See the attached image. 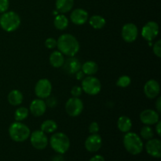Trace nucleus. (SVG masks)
<instances>
[{"instance_id":"34","label":"nucleus","mask_w":161,"mask_h":161,"mask_svg":"<svg viewBox=\"0 0 161 161\" xmlns=\"http://www.w3.org/2000/svg\"><path fill=\"white\" fill-rule=\"evenodd\" d=\"M9 0H0V13L6 12L9 9Z\"/></svg>"},{"instance_id":"2","label":"nucleus","mask_w":161,"mask_h":161,"mask_svg":"<svg viewBox=\"0 0 161 161\" xmlns=\"http://www.w3.org/2000/svg\"><path fill=\"white\" fill-rule=\"evenodd\" d=\"M124 146L126 150L131 155H138L143 150L142 138L134 132H127L124 137Z\"/></svg>"},{"instance_id":"6","label":"nucleus","mask_w":161,"mask_h":161,"mask_svg":"<svg viewBox=\"0 0 161 161\" xmlns=\"http://www.w3.org/2000/svg\"><path fill=\"white\" fill-rule=\"evenodd\" d=\"M81 87L86 94L94 96L100 93L102 90V83L100 80L94 75H87L82 80Z\"/></svg>"},{"instance_id":"36","label":"nucleus","mask_w":161,"mask_h":161,"mask_svg":"<svg viewBox=\"0 0 161 161\" xmlns=\"http://www.w3.org/2000/svg\"><path fill=\"white\" fill-rule=\"evenodd\" d=\"M75 75V78H76L78 80H82L85 77V74L83 73V71H82L81 69H80V71H78Z\"/></svg>"},{"instance_id":"14","label":"nucleus","mask_w":161,"mask_h":161,"mask_svg":"<svg viewBox=\"0 0 161 161\" xmlns=\"http://www.w3.org/2000/svg\"><path fill=\"white\" fill-rule=\"evenodd\" d=\"M160 83L155 80H149L144 86V93L149 99H154L160 94Z\"/></svg>"},{"instance_id":"15","label":"nucleus","mask_w":161,"mask_h":161,"mask_svg":"<svg viewBox=\"0 0 161 161\" xmlns=\"http://www.w3.org/2000/svg\"><path fill=\"white\" fill-rule=\"evenodd\" d=\"M146 150L149 155L155 158L161 157V142L158 138H151L146 144Z\"/></svg>"},{"instance_id":"26","label":"nucleus","mask_w":161,"mask_h":161,"mask_svg":"<svg viewBox=\"0 0 161 161\" xmlns=\"http://www.w3.org/2000/svg\"><path fill=\"white\" fill-rule=\"evenodd\" d=\"M58 129V124L53 119H47L43 121L40 126V130L46 134L54 133Z\"/></svg>"},{"instance_id":"33","label":"nucleus","mask_w":161,"mask_h":161,"mask_svg":"<svg viewBox=\"0 0 161 161\" xmlns=\"http://www.w3.org/2000/svg\"><path fill=\"white\" fill-rule=\"evenodd\" d=\"M82 92H83V90L80 86H74L71 90V94L72 95V97H79L80 96H81Z\"/></svg>"},{"instance_id":"17","label":"nucleus","mask_w":161,"mask_h":161,"mask_svg":"<svg viewBox=\"0 0 161 161\" xmlns=\"http://www.w3.org/2000/svg\"><path fill=\"white\" fill-rule=\"evenodd\" d=\"M47 106L45 101L41 98L34 99L30 104L29 111L34 116H42L47 111Z\"/></svg>"},{"instance_id":"22","label":"nucleus","mask_w":161,"mask_h":161,"mask_svg":"<svg viewBox=\"0 0 161 161\" xmlns=\"http://www.w3.org/2000/svg\"><path fill=\"white\" fill-rule=\"evenodd\" d=\"M117 127L123 133H127L131 130L132 121L128 116H121L117 120Z\"/></svg>"},{"instance_id":"32","label":"nucleus","mask_w":161,"mask_h":161,"mask_svg":"<svg viewBox=\"0 0 161 161\" xmlns=\"http://www.w3.org/2000/svg\"><path fill=\"white\" fill-rule=\"evenodd\" d=\"M45 47L47 49H53L57 47V40L53 38H48L45 41Z\"/></svg>"},{"instance_id":"8","label":"nucleus","mask_w":161,"mask_h":161,"mask_svg":"<svg viewBox=\"0 0 161 161\" xmlns=\"http://www.w3.org/2000/svg\"><path fill=\"white\" fill-rule=\"evenodd\" d=\"M52 92V84L48 79H40L35 86V94L38 98L46 99L50 96Z\"/></svg>"},{"instance_id":"28","label":"nucleus","mask_w":161,"mask_h":161,"mask_svg":"<svg viewBox=\"0 0 161 161\" xmlns=\"http://www.w3.org/2000/svg\"><path fill=\"white\" fill-rule=\"evenodd\" d=\"M154 132L153 129L151 128L150 126L145 125L140 130V137L142 138L143 139L149 140L153 138Z\"/></svg>"},{"instance_id":"4","label":"nucleus","mask_w":161,"mask_h":161,"mask_svg":"<svg viewBox=\"0 0 161 161\" xmlns=\"http://www.w3.org/2000/svg\"><path fill=\"white\" fill-rule=\"evenodd\" d=\"M20 17L14 11H6L0 17V26L7 32H13L19 28Z\"/></svg>"},{"instance_id":"10","label":"nucleus","mask_w":161,"mask_h":161,"mask_svg":"<svg viewBox=\"0 0 161 161\" xmlns=\"http://www.w3.org/2000/svg\"><path fill=\"white\" fill-rule=\"evenodd\" d=\"M159 25L156 21H149L143 26L142 29V36L148 42H152L159 34Z\"/></svg>"},{"instance_id":"18","label":"nucleus","mask_w":161,"mask_h":161,"mask_svg":"<svg viewBox=\"0 0 161 161\" xmlns=\"http://www.w3.org/2000/svg\"><path fill=\"white\" fill-rule=\"evenodd\" d=\"M89 19L88 13L85 9L78 8L71 13L70 20L75 25H83Z\"/></svg>"},{"instance_id":"38","label":"nucleus","mask_w":161,"mask_h":161,"mask_svg":"<svg viewBox=\"0 0 161 161\" xmlns=\"http://www.w3.org/2000/svg\"><path fill=\"white\" fill-rule=\"evenodd\" d=\"M89 161H105V158L101 155H95L91 158Z\"/></svg>"},{"instance_id":"24","label":"nucleus","mask_w":161,"mask_h":161,"mask_svg":"<svg viewBox=\"0 0 161 161\" xmlns=\"http://www.w3.org/2000/svg\"><path fill=\"white\" fill-rule=\"evenodd\" d=\"M53 25L58 30L63 31L69 26V19L64 14H58L53 20Z\"/></svg>"},{"instance_id":"29","label":"nucleus","mask_w":161,"mask_h":161,"mask_svg":"<svg viewBox=\"0 0 161 161\" xmlns=\"http://www.w3.org/2000/svg\"><path fill=\"white\" fill-rule=\"evenodd\" d=\"M131 83V79L128 75H121L119 79H118L117 82H116V85L119 87L126 88L129 86Z\"/></svg>"},{"instance_id":"37","label":"nucleus","mask_w":161,"mask_h":161,"mask_svg":"<svg viewBox=\"0 0 161 161\" xmlns=\"http://www.w3.org/2000/svg\"><path fill=\"white\" fill-rule=\"evenodd\" d=\"M156 109L157 113H161V97H158L156 102Z\"/></svg>"},{"instance_id":"11","label":"nucleus","mask_w":161,"mask_h":161,"mask_svg":"<svg viewBox=\"0 0 161 161\" xmlns=\"http://www.w3.org/2000/svg\"><path fill=\"white\" fill-rule=\"evenodd\" d=\"M138 27L133 23L126 24L123 26L122 30H121V36L123 39L128 43L135 42L138 38Z\"/></svg>"},{"instance_id":"12","label":"nucleus","mask_w":161,"mask_h":161,"mask_svg":"<svg viewBox=\"0 0 161 161\" xmlns=\"http://www.w3.org/2000/svg\"><path fill=\"white\" fill-rule=\"evenodd\" d=\"M139 117L143 124L152 126L160 120V113L153 109H145L140 113Z\"/></svg>"},{"instance_id":"1","label":"nucleus","mask_w":161,"mask_h":161,"mask_svg":"<svg viewBox=\"0 0 161 161\" xmlns=\"http://www.w3.org/2000/svg\"><path fill=\"white\" fill-rule=\"evenodd\" d=\"M57 47L63 55L67 57H75L80 48L78 39L72 34L65 33L57 40Z\"/></svg>"},{"instance_id":"25","label":"nucleus","mask_w":161,"mask_h":161,"mask_svg":"<svg viewBox=\"0 0 161 161\" xmlns=\"http://www.w3.org/2000/svg\"><path fill=\"white\" fill-rule=\"evenodd\" d=\"M89 24L94 29H102L105 27L106 20L102 16L94 15L90 17Z\"/></svg>"},{"instance_id":"19","label":"nucleus","mask_w":161,"mask_h":161,"mask_svg":"<svg viewBox=\"0 0 161 161\" xmlns=\"http://www.w3.org/2000/svg\"><path fill=\"white\" fill-rule=\"evenodd\" d=\"M74 6V0H56L55 6L58 13L64 14L72 9Z\"/></svg>"},{"instance_id":"31","label":"nucleus","mask_w":161,"mask_h":161,"mask_svg":"<svg viewBox=\"0 0 161 161\" xmlns=\"http://www.w3.org/2000/svg\"><path fill=\"white\" fill-rule=\"evenodd\" d=\"M45 102L47 106L50 107V108H54L58 105V100L56 99V97H50V96L46 98Z\"/></svg>"},{"instance_id":"27","label":"nucleus","mask_w":161,"mask_h":161,"mask_svg":"<svg viewBox=\"0 0 161 161\" xmlns=\"http://www.w3.org/2000/svg\"><path fill=\"white\" fill-rule=\"evenodd\" d=\"M28 114H29V110L28 108L25 107H19L14 113V118L16 121L21 122L28 118Z\"/></svg>"},{"instance_id":"5","label":"nucleus","mask_w":161,"mask_h":161,"mask_svg":"<svg viewBox=\"0 0 161 161\" xmlns=\"http://www.w3.org/2000/svg\"><path fill=\"white\" fill-rule=\"evenodd\" d=\"M50 145L55 152L62 155L69 149L70 140L64 133L56 132L50 137Z\"/></svg>"},{"instance_id":"23","label":"nucleus","mask_w":161,"mask_h":161,"mask_svg":"<svg viewBox=\"0 0 161 161\" xmlns=\"http://www.w3.org/2000/svg\"><path fill=\"white\" fill-rule=\"evenodd\" d=\"M81 70L86 75H94L98 71V64L93 61H88L81 65Z\"/></svg>"},{"instance_id":"13","label":"nucleus","mask_w":161,"mask_h":161,"mask_svg":"<svg viewBox=\"0 0 161 161\" xmlns=\"http://www.w3.org/2000/svg\"><path fill=\"white\" fill-rule=\"evenodd\" d=\"M102 145V138L98 134H91L85 141V148L90 153L97 152Z\"/></svg>"},{"instance_id":"9","label":"nucleus","mask_w":161,"mask_h":161,"mask_svg":"<svg viewBox=\"0 0 161 161\" xmlns=\"http://www.w3.org/2000/svg\"><path fill=\"white\" fill-rule=\"evenodd\" d=\"M30 142L35 149L42 150L47 148L48 145V138L47 134L43 131L41 130H36L30 135Z\"/></svg>"},{"instance_id":"21","label":"nucleus","mask_w":161,"mask_h":161,"mask_svg":"<svg viewBox=\"0 0 161 161\" xmlns=\"http://www.w3.org/2000/svg\"><path fill=\"white\" fill-rule=\"evenodd\" d=\"M50 63L53 68H58L62 67L63 64L64 62V57L59 50H55L53 53L50 54Z\"/></svg>"},{"instance_id":"35","label":"nucleus","mask_w":161,"mask_h":161,"mask_svg":"<svg viewBox=\"0 0 161 161\" xmlns=\"http://www.w3.org/2000/svg\"><path fill=\"white\" fill-rule=\"evenodd\" d=\"M99 131V125L97 122H92L89 126V132L91 134H97Z\"/></svg>"},{"instance_id":"20","label":"nucleus","mask_w":161,"mask_h":161,"mask_svg":"<svg viewBox=\"0 0 161 161\" xmlns=\"http://www.w3.org/2000/svg\"><path fill=\"white\" fill-rule=\"evenodd\" d=\"M7 100L9 103L13 106L20 105H21L24 100L23 94L18 90H13L8 94Z\"/></svg>"},{"instance_id":"40","label":"nucleus","mask_w":161,"mask_h":161,"mask_svg":"<svg viewBox=\"0 0 161 161\" xmlns=\"http://www.w3.org/2000/svg\"><path fill=\"white\" fill-rule=\"evenodd\" d=\"M52 161H64V158L61 156V154H59V155H57L52 159Z\"/></svg>"},{"instance_id":"30","label":"nucleus","mask_w":161,"mask_h":161,"mask_svg":"<svg viewBox=\"0 0 161 161\" xmlns=\"http://www.w3.org/2000/svg\"><path fill=\"white\" fill-rule=\"evenodd\" d=\"M153 51L157 58H161V40H158L153 44Z\"/></svg>"},{"instance_id":"7","label":"nucleus","mask_w":161,"mask_h":161,"mask_svg":"<svg viewBox=\"0 0 161 161\" xmlns=\"http://www.w3.org/2000/svg\"><path fill=\"white\" fill-rule=\"evenodd\" d=\"M83 108H84L83 102L81 99H80V97H70L65 104L66 113L72 117H76L80 116L83 112Z\"/></svg>"},{"instance_id":"16","label":"nucleus","mask_w":161,"mask_h":161,"mask_svg":"<svg viewBox=\"0 0 161 161\" xmlns=\"http://www.w3.org/2000/svg\"><path fill=\"white\" fill-rule=\"evenodd\" d=\"M82 64L80 60L75 57H69L67 60H64L62 67L64 72L69 75L75 74L81 69Z\"/></svg>"},{"instance_id":"39","label":"nucleus","mask_w":161,"mask_h":161,"mask_svg":"<svg viewBox=\"0 0 161 161\" xmlns=\"http://www.w3.org/2000/svg\"><path fill=\"white\" fill-rule=\"evenodd\" d=\"M156 124H157V125H156V132H157V134L158 136H160L161 135V122L159 120Z\"/></svg>"},{"instance_id":"3","label":"nucleus","mask_w":161,"mask_h":161,"mask_svg":"<svg viewBox=\"0 0 161 161\" xmlns=\"http://www.w3.org/2000/svg\"><path fill=\"white\" fill-rule=\"evenodd\" d=\"M31 135L30 128L26 124L16 121L10 124L9 127V135L13 141L16 142H23L26 141Z\"/></svg>"}]
</instances>
